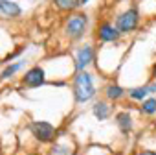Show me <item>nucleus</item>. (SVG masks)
<instances>
[{
  "label": "nucleus",
  "instance_id": "obj_1",
  "mask_svg": "<svg viewBox=\"0 0 156 155\" xmlns=\"http://www.w3.org/2000/svg\"><path fill=\"white\" fill-rule=\"evenodd\" d=\"M72 93L75 104H87L96 96V83H94V76L87 70H81L73 76L72 80Z\"/></svg>",
  "mask_w": 156,
  "mask_h": 155
},
{
  "label": "nucleus",
  "instance_id": "obj_2",
  "mask_svg": "<svg viewBox=\"0 0 156 155\" xmlns=\"http://www.w3.org/2000/svg\"><path fill=\"white\" fill-rule=\"evenodd\" d=\"M87 30H88V15L87 13L73 11V13H70L64 19L62 33L70 41H79V39H83L85 33H87Z\"/></svg>",
  "mask_w": 156,
  "mask_h": 155
},
{
  "label": "nucleus",
  "instance_id": "obj_3",
  "mask_svg": "<svg viewBox=\"0 0 156 155\" xmlns=\"http://www.w3.org/2000/svg\"><path fill=\"white\" fill-rule=\"evenodd\" d=\"M114 26L118 28V32H119L121 35H129V33H132V32L140 26V11H138L136 8H129V9H125L123 13H119V15L116 17Z\"/></svg>",
  "mask_w": 156,
  "mask_h": 155
},
{
  "label": "nucleus",
  "instance_id": "obj_4",
  "mask_svg": "<svg viewBox=\"0 0 156 155\" xmlns=\"http://www.w3.org/2000/svg\"><path fill=\"white\" fill-rule=\"evenodd\" d=\"M30 131H31L33 138L41 144H48L57 137V129L46 120H33L30 124Z\"/></svg>",
  "mask_w": 156,
  "mask_h": 155
},
{
  "label": "nucleus",
  "instance_id": "obj_5",
  "mask_svg": "<svg viewBox=\"0 0 156 155\" xmlns=\"http://www.w3.org/2000/svg\"><path fill=\"white\" fill-rule=\"evenodd\" d=\"M46 83V72L42 66L35 65L31 68H28L22 76V85L24 87H30V89H37V87H42Z\"/></svg>",
  "mask_w": 156,
  "mask_h": 155
},
{
  "label": "nucleus",
  "instance_id": "obj_6",
  "mask_svg": "<svg viewBox=\"0 0 156 155\" xmlns=\"http://www.w3.org/2000/svg\"><path fill=\"white\" fill-rule=\"evenodd\" d=\"M94 57H96V54H94L92 44L79 46V48H77V52H75V70L77 72L87 70V66H90L94 63Z\"/></svg>",
  "mask_w": 156,
  "mask_h": 155
},
{
  "label": "nucleus",
  "instance_id": "obj_7",
  "mask_svg": "<svg viewBox=\"0 0 156 155\" xmlns=\"http://www.w3.org/2000/svg\"><path fill=\"white\" fill-rule=\"evenodd\" d=\"M119 37H121V33L118 32V28L112 22L103 21L98 26V39L101 43H116V41H119Z\"/></svg>",
  "mask_w": 156,
  "mask_h": 155
},
{
  "label": "nucleus",
  "instance_id": "obj_8",
  "mask_svg": "<svg viewBox=\"0 0 156 155\" xmlns=\"http://www.w3.org/2000/svg\"><path fill=\"white\" fill-rule=\"evenodd\" d=\"M0 15L8 19H19L22 15V8L13 0H0Z\"/></svg>",
  "mask_w": 156,
  "mask_h": 155
},
{
  "label": "nucleus",
  "instance_id": "obj_9",
  "mask_svg": "<svg viewBox=\"0 0 156 155\" xmlns=\"http://www.w3.org/2000/svg\"><path fill=\"white\" fill-rule=\"evenodd\" d=\"M92 115L96 116V120L99 122H105L110 115H112V105L105 100H98L94 105H92Z\"/></svg>",
  "mask_w": 156,
  "mask_h": 155
},
{
  "label": "nucleus",
  "instance_id": "obj_10",
  "mask_svg": "<svg viewBox=\"0 0 156 155\" xmlns=\"http://www.w3.org/2000/svg\"><path fill=\"white\" fill-rule=\"evenodd\" d=\"M114 118H116V126L119 127V131H121L123 135H129V133L132 131L134 122H132V116H130L129 111H119V113H116Z\"/></svg>",
  "mask_w": 156,
  "mask_h": 155
},
{
  "label": "nucleus",
  "instance_id": "obj_11",
  "mask_svg": "<svg viewBox=\"0 0 156 155\" xmlns=\"http://www.w3.org/2000/svg\"><path fill=\"white\" fill-rule=\"evenodd\" d=\"M53 8H57L59 11H64V13H73L77 8L81 6V0H51Z\"/></svg>",
  "mask_w": 156,
  "mask_h": 155
},
{
  "label": "nucleus",
  "instance_id": "obj_12",
  "mask_svg": "<svg viewBox=\"0 0 156 155\" xmlns=\"http://www.w3.org/2000/svg\"><path fill=\"white\" fill-rule=\"evenodd\" d=\"M125 89L121 87V85H118V83H108L107 87H105V96L110 100V102H118V100H121L123 96H125Z\"/></svg>",
  "mask_w": 156,
  "mask_h": 155
},
{
  "label": "nucleus",
  "instance_id": "obj_13",
  "mask_svg": "<svg viewBox=\"0 0 156 155\" xmlns=\"http://www.w3.org/2000/svg\"><path fill=\"white\" fill-rule=\"evenodd\" d=\"M26 65V61L24 59H20V61H17V63H11V65H8L4 70H2V74H0V78H2V80H9V78H13L22 66Z\"/></svg>",
  "mask_w": 156,
  "mask_h": 155
},
{
  "label": "nucleus",
  "instance_id": "obj_14",
  "mask_svg": "<svg viewBox=\"0 0 156 155\" xmlns=\"http://www.w3.org/2000/svg\"><path fill=\"white\" fill-rule=\"evenodd\" d=\"M149 94H151V93H149V87H147V85L134 87V89L129 91V96H130L132 100H136V102H143V100H147Z\"/></svg>",
  "mask_w": 156,
  "mask_h": 155
},
{
  "label": "nucleus",
  "instance_id": "obj_15",
  "mask_svg": "<svg viewBox=\"0 0 156 155\" xmlns=\"http://www.w3.org/2000/svg\"><path fill=\"white\" fill-rule=\"evenodd\" d=\"M140 109H141V113L147 115V116L156 115V98H147V100H143Z\"/></svg>",
  "mask_w": 156,
  "mask_h": 155
},
{
  "label": "nucleus",
  "instance_id": "obj_16",
  "mask_svg": "<svg viewBox=\"0 0 156 155\" xmlns=\"http://www.w3.org/2000/svg\"><path fill=\"white\" fill-rule=\"evenodd\" d=\"M51 155H72V149L68 146H64V144H53Z\"/></svg>",
  "mask_w": 156,
  "mask_h": 155
},
{
  "label": "nucleus",
  "instance_id": "obj_17",
  "mask_svg": "<svg viewBox=\"0 0 156 155\" xmlns=\"http://www.w3.org/2000/svg\"><path fill=\"white\" fill-rule=\"evenodd\" d=\"M138 155H156V151H152V149H140Z\"/></svg>",
  "mask_w": 156,
  "mask_h": 155
},
{
  "label": "nucleus",
  "instance_id": "obj_18",
  "mask_svg": "<svg viewBox=\"0 0 156 155\" xmlns=\"http://www.w3.org/2000/svg\"><path fill=\"white\" fill-rule=\"evenodd\" d=\"M147 87H149V93H151V94H152V93H156V81H152V83H149Z\"/></svg>",
  "mask_w": 156,
  "mask_h": 155
},
{
  "label": "nucleus",
  "instance_id": "obj_19",
  "mask_svg": "<svg viewBox=\"0 0 156 155\" xmlns=\"http://www.w3.org/2000/svg\"><path fill=\"white\" fill-rule=\"evenodd\" d=\"M90 0H81V6H85V4H88Z\"/></svg>",
  "mask_w": 156,
  "mask_h": 155
}]
</instances>
